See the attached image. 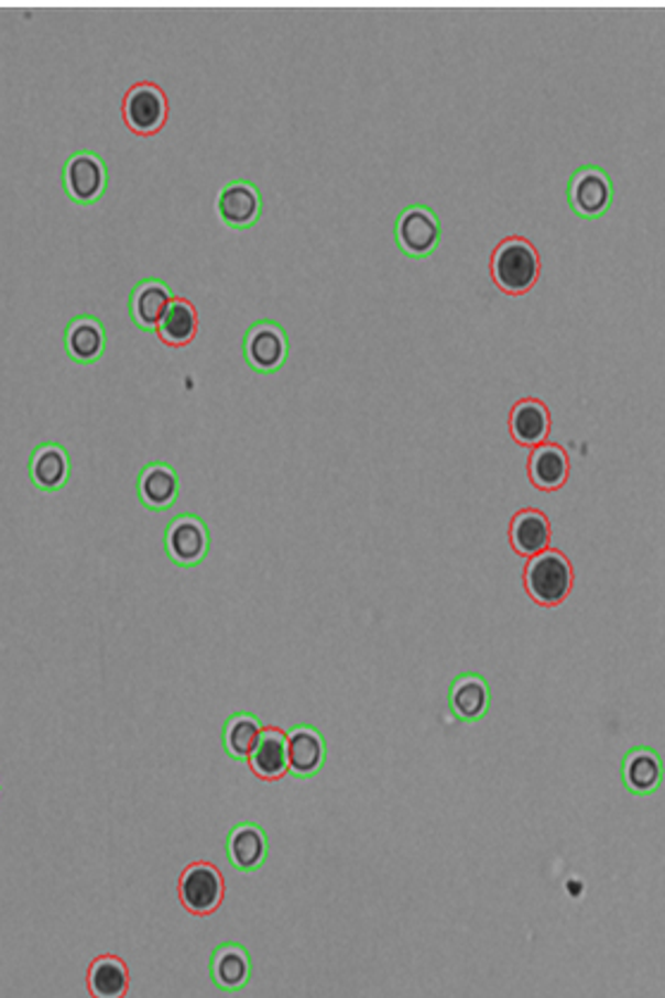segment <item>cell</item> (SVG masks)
I'll return each instance as SVG.
<instances>
[{"label":"cell","instance_id":"cell-1","mask_svg":"<svg viewBox=\"0 0 665 998\" xmlns=\"http://www.w3.org/2000/svg\"><path fill=\"white\" fill-rule=\"evenodd\" d=\"M542 277V260L534 245L523 237H511L497 245L491 255V279L509 296H525Z\"/></svg>","mask_w":665,"mask_h":998},{"label":"cell","instance_id":"cell-2","mask_svg":"<svg viewBox=\"0 0 665 998\" xmlns=\"http://www.w3.org/2000/svg\"><path fill=\"white\" fill-rule=\"evenodd\" d=\"M575 584V570L570 560L556 548H544L542 553L530 556L525 566V589L530 599L544 605L556 607L570 596Z\"/></svg>","mask_w":665,"mask_h":998},{"label":"cell","instance_id":"cell-3","mask_svg":"<svg viewBox=\"0 0 665 998\" xmlns=\"http://www.w3.org/2000/svg\"><path fill=\"white\" fill-rule=\"evenodd\" d=\"M394 239L399 251L413 260H425L439 249L441 222L427 206H408L396 217Z\"/></svg>","mask_w":665,"mask_h":998},{"label":"cell","instance_id":"cell-4","mask_svg":"<svg viewBox=\"0 0 665 998\" xmlns=\"http://www.w3.org/2000/svg\"><path fill=\"white\" fill-rule=\"evenodd\" d=\"M165 553L177 568H198L210 553V529L198 515L182 513L165 529Z\"/></svg>","mask_w":665,"mask_h":998},{"label":"cell","instance_id":"cell-5","mask_svg":"<svg viewBox=\"0 0 665 998\" xmlns=\"http://www.w3.org/2000/svg\"><path fill=\"white\" fill-rule=\"evenodd\" d=\"M179 901L196 918H208L225 899V877L210 863H192L179 877Z\"/></svg>","mask_w":665,"mask_h":998},{"label":"cell","instance_id":"cell-6","mask_svg":"<svg viewBox=\"0 0 665 998\" xmlns=\"http://www.w3.org/2000/svg\"><path fill=\"white\" fill-rule=\"evenodd\" d=\"M243 358L258 374L280 372L288 360V337L284 327L272 320H258L243 337Z\"/></svg>","mask_w":665,"mask_h":998},{"label":"cell","instance_id":"cell-7","mask_svg":"<svg viewBox=\"0 0 665 998\" xmlns=\"http://www.w3.org/2000/svg\"><path fill=\"white\" fill-rule=\"evenodd\" d=\"M570 210L582 220H601L613 206V182L597 165H585L568 182Z\"/></svg>","mask_w":665,"mask_h":998},{"label":"cell","instance_id":"cell-8","mask_svg":"<svg viewBox=\"0 0 665 998\" xmlns=\"http://www.w3.org/2000/svg\"><path fill=\"white\" fill-rule=\"evenodd\" d=\"M63 186L65 194L79 206H94L108 189V167L103 157L91 151L69 155L63 169Z\"/></svg>","mask_w":665,"mask_h":998},{"label":"cell","instance_id":"cell-9","mask_svg":"<svg viewBox=\"0 0 665 998\" xmlns=\"http://www.w3.org/2000/svg\"><path fill=\"white\" fill-rule=\"evenodd\" d=\"M122 114L127 127L139 136H153L167 122V98L155 84H137L124 96Z\"/></svg>","mask_w":665,"mask_h":998},{"label":"cell","instance_id":"cell-10","mask_svg":"<svg viewBox=\"0 0 665 998\" xmlns=\"http://www.w3.org/2000/svg\"><path fill=\"white\" fill-rule=\"evenodd\" d=\"M218 215L225 227L249 231L263 215V194L249 179H231L218 196Z\"/></svg>","mask_w":665,"mask_h":998},{"label":"cell","instance_id":"cell-11","mask_svg":"<svg viewBox=\"0 0 665 998\" xmlns=\"http://www.w3.org/2000/svg\"><path fill=\"white\" fill-rule=\"evenodd\" d=\"M288 775L296 779H310L325 768L327 742L323 732L313 725H298L286 734Z\"/></svg>","mask_w":665,"mask_h":998},{"label":"cell","instance_id":"cell-12","mask_svg":"<svg viewBox=\"0 0 665 998\" xmlns=\"http://www.w3.org/2000/svg\"><path fill=\"white\" fill-rule=\"evenodd\" d=\"M270 838L255 822H239L227 836V858L239 873H255L268 863Z\"/></svg>","mask_w":665,"mask_h":998},{"label":"cell","instance_id":"cell-13","mask_svg":"<svg viewBox=\"0 0 665 998\" xmlns=\"http://www.w3.org/2000/svg\"><path fill=\"white\" fill-rule=\"evenodd\" d=\"M448 708L460 722H480L491 708V687L482 675L462 672L448 687Z\"/></svg>","mask_w":665,"mask_h":998},{"label":"cell","instance_id":"cell-14","mask_svg":"<svg viewBox=\"0 0 665 998\" xmlns=\"http://www.w3.org/2000/svg\"><path fill=\"white\" fill-rule=\"evenodd\" d=\"M137 491L139 501L146 511L151 513L170 511L179 498V474L175 468L167 465V462L161 460L149 462L139 474Z\"/></svg>","mask_w":665,"mask_h":998},{"label":"cell","instance_id":"cell-15","mask_svg":"<svg viewBox=\"0 0 665 998\" xmlns=\"http://www.w3.org/2000/svg\"><path fill=\"white\" fill-rule=\"evenodd\" d=\"M72 476V460L61 443H41L34 448L32 458H29V480L46 494H55L67 486Z\"/></svg>","mask_w":665,"mask_h":998},{"label":"cell","instance_id":"cell-16","mask_svg":"<svg viewBox=\"0 0 665 998\" xmlns=\"http://www.w3.org/2000/svg\"><path fill=\"white\" fill-rule=\"evenodd\" d=\"M251 973H253V963H251V953L246 946H241L237 942H225L212 951L210 977H212V985L220 991H227V994L241 991L246 985H249Z\"/></svg>","mask_w":665,"mask_h":998},{"label":"cell","instance_id":"cell-17","mask_svg":"<svg viewBox=\"0 0 665 998\" xmlns=\"http://www.w3.org/2000/svg\"><path fill=\"white\" fill-rule=\"evenodd\" d=\"M106 327L94 315H79L65 329V351L79 365H96L106 353Z\"/></svg>","mask_w":665,"mask_h":998},{"label":"cell","instance_id":"cell-18","mask_svg":"<svg viewBox=\"0 0 665 998\" xmlns=\"http://www.w3.org/2000/svg\"><path fill=\"white\" fill-rule=\"evenodd\" d=\"M620 775H623L625 789L634 797H652L663 785V760L658 750L648 746L628 750Z\"/></svg>","mask_w":665,"mask_h":998},{"label":"cell","instance_id":"cell-19","mask_svg":"<svg viewBox=\"0 0 665 998\" xmlns=\"http://www.w3.org/2000/svg\"><path fill=\"white\" fill-rule=\"evenodd\" d=\"M530 482L542 491H558L570 476V458L566 448L554 441H544L532 448L527 462Z\"/></svg>","mask_w":665,"mask_h":998},{"label":"cell","instance_id":"cell-20","mask_svg":"<svg viewBox=\"0 0 665 998\" xmlns=\"http://www.w3.org/2000/svg\"><path fill=\"white\" fill-rule=\"evenodd\" d=\"M172 298V288L163 279H143L129 296V317L141 331H155Z\"/></svg>","mask_w":665,"mask_h":998},{"label":"cell","instance_id":"cell-21","mask_svg":"<svg viewBox=\"0 0 665 998\" xmlns=\"http://www.w3.org/2000/svg\"><path fill=\"white\" fill-rule=\"evenodd\" d=\"M251 772L263 779V782H280L288 775V754H286V734L277 727H263L260 739L249 756Z\"/></svg>","mask_w":665,"mask_h":998},{"label":"cell","instance_id":"cell-22","mask_svg":"<svg viewBox=\"0 0 665 998\" xmlns=\"http://www.w3.org/2000/svg\"><path fill=\"white\" fill-rule=\"evenodd\" d=\"M509 427L513 439L520 446L534 448L548 441V434H552V413H548L546 403L539 398H520L511 410Z\"/></svg>","mask_w":665,"mask_h":998},{"label":"cell","instance_id":"cell-23","mask_svg":"<svg viewBox=\"0 0 665 998\" xmlns=\"http://www.w3.org/2000/svg\"><path fill=\"white\" fill-rule=\"evenodd\" d=\"M511 546L517 556L530 558L552 546V525L537 508H523L513 515Z\"/></svg>","mask_w":665,"mask_h":998},{"label":"cell","instance_id":"cell-24","mask_svg":"<svg viewBox=\"0 0 665 998\" xmlns=\"http://www.w3.org/2000/svg\"><path fill=\"white\" fill-rule=\"evenodd\" d=\"M157 337L172 349H184L198 337V312L194 303L186 298H172L161 325H157Z\"/></svg>","mask_w":665,"mask_h":998},{"label":"cell","instance_id":"cell-25","mask_svg":"<svg viewBox=\"0 0 665 998\" xmlns=\"http://www.w3.org/2000/svg\"><path fill=\"white\" fill-rule=\"evenodd\" d=\"M260 732H263V722H260L253 713L239 711L235 715H229L222 730V744L227 756L237 763L249 760L253 746L260 739Z\"/></svg>","mask_w":665,"mask_h":998},{"label":"cell","instance_id":"cell-26","mask_svg":"<svg viewBox=\"0 0 665 998\" xmlns=\"http://www.w3.org/2000/svg\"><path fill=\"white\" fill-rule=\"evenodd\" d=\"M89 991L96 998H122L129 989V970L118 956H98L89 967Z\"/></svg>","mask_w":665,"mask_h":998},{"label":"cell","instance_id":"cell-27","mask_svg":"<svg viewBox=\"0 0 665 998\" xmlns=\"http://www.w3.org/2000/svg\"><path fill=\"white\" fill-rule=\"evenodd\" d=\"M0 793H3V785H0Z\"/></svg>","mask_w":665,"mask_h":998}]
</instances>
